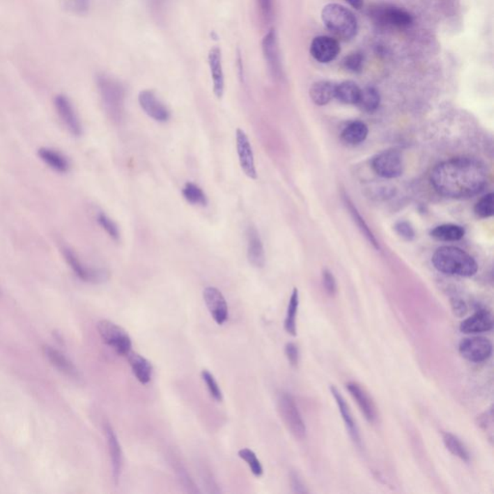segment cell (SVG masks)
<instances>
[{"label": "cell", "mask_w": 494, "mask_h": 494, "mask_svg": "<svg viewBox=\"0 0 494 494\" xmlns=\"http://www.w3.org/2000/svg\"><path fill=\"white\" fill-rule=\"evenodd\" d=\"M256 7L263 21L270 22L275 13V0H255Z\"/></svg>", "instance_id": "60d3db41"}, {"label": "cell", "mask_w": 494, "mask_h": 494, "mask_svg": "<svg viewBox=\"0 0 494 494\" xmlns=\"http://www.w3.org/2000/svg\"><path fill=\"white\" fill-rule=\"evenodd\" d=\"M451 307L454 315L458 318L465 317L468 313V305L461 298H455L451 300Z\"/></svg>", "instance_id": "f6af8a7d"}, {"label": "cell", "mask_w": 494, "mask_h": 494, "mask_svg": "<svg viewBox=\"0 0 494 494\" xmlns=\"http://www.w3.org/2000/svg\"><path fill=\"white\" fill-rule=\"evenodd\" d=\"M373 171L385 179H395L403 172L402 155L397 150H387L376 155L372 160Z\"/></svg>", "instance_id": "30bf717a"}, {"label": "cell", "mask_w": 494, "mask_h": 494, "mask_svg": "<svg viewBox=\"0 0 494 494\" xmlns=\"http://www.w3.org/2000/svg\"><path fill=\"white\" fill-rule=\"evenodd\" d=\"M431 262L438 272L445 275L470 277L478 272V264L474 258L455 247L438 248Z\"/></svg>", "instance_id": "7a4b0ae2"}, {"label": "cell", "mask_w": 494, "mask_h": 494, "mask_svg": "<svg viewBox=\"0 0 494 494\" xmlns=\"http://www.w3.org/2000/svg\"><path fill=\"white\" fill-rule=\"evenodd\" d=\"M236 140H237V152L240 164L243 173L250 179H257L254 155L247 134L242 130L238 129L236 132Z\"/></svg>", "instance_id": "9a60e30c"}, {"label": "cell", "mask_w": 494, "mask_h": 494, "mask_svg": "<svg viewBox=\"0 0 494 494\" xmlns=\"http://www.w3.org/2000/svg\"><path fill=\"white\" fill-rule=\"evenodd\" d=\"M105 433L107 436V445H109L110 461H111L112 476H114L115 484H118L120 477H121L123 465H124L121 445L115 435L114 428L109 424H105Z\"/></svg>", "instance_id": "d6986e66"}, {"label": "cell", "mask_w": 494, "mask_h": 494, "mask_svg": "<svg viewBox=\"0 0 494 494\" xmlns=\"http://www.w3.org/2000/svg\"><path fill=\"white\" fill-rule=\"evenodd\" d=\"M44 353L46 355L47 360L51 361L52 365L55 366L60 372L64 373L65 375L72 378H79V373L76 366L71 360H68L63 353L59 350L51 347V346H45Z\"/></svg>", "instance_id": "d4e9b609"}, {"label": "cell", "mask_w": 494, "mask_h": 494, "mask_svg": "<svg viewBox=\"0 0 494 494\" xmlns=\"http://www.w3.org/2000/svg\"><path fill=\"white\" fill-rule=\"evenodd\" d=\"M475 214L481 218H488L493 217L494 213V195L493 193H488L481 198L474 208Z\"/></svg>", "instance_id": "e575fe53"}, {"label": "cell", "mask_w": 494, "mask_h": 494, "mask_svg": "<svg viewBox=\"0 0 494 494\" xmlns=\"http://www.w3.org/2000/svg\"><path fill=\"white\" fill-rule=\"evenodd\" d=\"M183 196L192 205H200L205 207L208 205V197L201 187L194 183L189 182L185 185L182 190Z\"/></svg>", "instance_id": "836d02e7"}, {"label": "cell", "mask_w": 494, "mask_h": 494, "mask_svg": "<svg viewBox=\"0 0 494 494\" xmlns=\"http://www.w3.org/2000/svg\"><path fill=\"white\" fill-rule=\"evenodd\" d=\"M368 127L364 123L360 121H355L350 123L343 130L341 137L343 141L348 145L360 144L367 139Z\"/></svg>", "instance_id": "4316f807"}, {"label": "cell", "mask_w": 494, "mask_h": 494, "mask_svg": "<svg viewBox=\"0 0 494 494\" xmlns=\"http://www.w3.org/2000/svg\"><path fill=\"white\" fill-rule=\"evenodd\" d=\"M300 304V295L297 288L293 289L291 295L289 305H288L287 316H286L284 327L290 335H297V315Z\"/></svg>", "instance_id": "4dcf8cb0"}, {"label": "cell", "mask_w": 494, "mask_h": 494, "mask_svg": "<svg viewBox=\"0 0 494 494\" xmlns=\"http://www.w3.org/2000/svg\"><path fill=\"white\" fill-rule=\"evenodd\" d=\"M330 392L332 394L333 397H334L338 408H339L344 423H345L346 428H347L348 431V435H350L352 440L355 441L357 445H360L361 438L360 430H358L357 425H356L355 418H353L352 412H350L347 402H346L345 399L341 395V393L335 386H330Z\"/></svg>", "instance_id": "7402d4cb"}, {"label": "cell", "mask_w": 494, "mask_h": 494, "mask_svg": "<svg viewBox=\"0 0 494 494\" xmlns=\"http://www.w3.org/2000/svg\"><path fill=\"white\" fill-rule=\"evenodd\" d=\"M285 353L288 360L292 366H298L300 360V353H298V346L293 343H288L285 347Z\"/></svg>", "instance_id": "bcb514c9"}, {"label": "cell", "mask_w": 494, "mask_h": 494, "mask_svg": "<svg viewBox=\"0 0 494 494\" xmlns=\"http://www.w3.org/2000/svg\"><path fill=\"white\" fill-rule=\"evenodd\" d=\"M347 389L357 406H360L361 412L363 413L365 418L369 422L375 423L378 419L377 408L368 393L358 383H353V381L347 383Z\"/></svg>", "instance_id": "ffe728a7"}, {"label": "cell", "mask_w": 494, "mask_h": 494, "mask_svg": "<svg viewBox=\"0 0 494 494\" xmlns=\"http://www.w3.org/2000/svg\"><path fill=\"white\" fill-rule=\"evenodd\" d=\"M290 483L291 488H292L293 493H307L308 491L306 490L304 484L300 479L298 474L295 472H291L290 474Z\"/></svg>", "instance_id": "7dc6e473"}, {"label": "cell", "mask_w": 494, "mask_h": 494, "mask_svg": "<svg viewBox=\"0 0 494 494\" xmlns=\"http://www.w3.org/2000/svg\"><path fill=\"white\" fill-rule=\"evenodd\" d=\"M493 318L490 311L479 309L461 323L460 330L465 334H478L493 330Z\"/></svg>", "instance_id": "e0dca14e"}, {"label": "cell", "mask_w": 494, "mask_h": 494, "mask_svg": "<svg viewBox=\"0 0 494 494\" xmlns=\"http://www.w3.org/2000/svg\"><path fill=\"white\" fill-rule=\"evenodd\" d=\"M341 52L339 43L330 36H318L313 39L310 54L320 63H330L337 59Z\"/></svg>", "instance_id": "5bb4252c"}, {"label": "cell", "mask_w": 494, "mask_h": 494, "mask_svg": "<svg viewBox=\"0 0 494 494\" xmlns=\"http://www.w3.org/2000/svg\"><path fill=\"white\" fill-rule=\"evenodd\" d=\"M360 87L355 82L347 80L336 85L335 98L344 104L356 105L360 99Z\"/></svg>", "instance_id": "83f0119b"}, {"label": "cell", "mask_w": 494, "mask_h": 494, "mask_svg": "<svg viewBox=\"0 0 494 494\" xmlns=\"http://www.w3.org/2000/svg\"><path fill=\"white\" fill-rule=\"evenodd\" d=\"M201 376L203 380H204L206 385H207L210 396H212L217 402H222L223 399L222 389H220L219 386H218L214 376L208 370H203Z\"/></svg>", "instance_id": "ab89813d"}, {"label": "cell", "mask_w": 494, "mask_h": 494, "mask_svg": "<svg viewBox=\"0 0 494 494\" xmlns=\"http://www.w3.org/2000/svg\"><path fill=\"white\" fill-rule=\"evenodd\" d=\"M370 16L378 26L408 29L413 24V17L406 10L393 5H378L371 10Z\"/></svg>", "instance_id": "8992f818"}, {"label": "cell", "mask_w": 494, "mask_h": 494, "mask_svg": "<svg viewBox=\"0 0 494 494\" xmlns=\"http://www.w3.org/2000/svg\"><path fill=\"white\" fill-rule=\"evenodd\" d=\"M395 231L397 234L406 240H412L415 237V229L411 226L410 223L406 222H399L396 223Z\"/></svg>", "instance_id": "7bdbcfd3"}, {"label": "cell", "mask_w": 494, "mask_h": 494, "mask_svg": "<svg viewBox=\"0 0 494 494\" xmlns=\"http://www.w3.org/2000/svg\"><path fill=\"white\" fill-rule=\"evenodd\" d=\"M208 60H209L210 77H212L213 87H214L215 97L217 99H222L223 95H224L225 88L222 49L218 47H212L209 52Z\"/></svg>", "instance_id": "ac0fdd59"}, {"label": "cell", "mask_w": 494, "mask_h": 494, "mask_svg": "<svg viewBox=\"0 0 494 494\" xmlns=\"http://www.w3.org/2000/svg\"><path fill=\"white\" fill-rule=\"evenodd\" d=\"M139 102L140 107L150 118L159 123L169 121L171 114L167 105L160 99L152 90H143L139 93Z\"/></svg>", "instance_id": "4fadbf2b"}, {"label": "cell", "mask_w": 494, "mask_h": 494, "mask_svg": "<svg viewBox=\"0 0 494 494\" xmlns=\"http://www.w3.org/2000/svg\"><path fill=\"white\" fill-rule=\"evenodd\" d=\"M442 438L446 448L454 456H458L461 461L468 463L469 460H470V455H469L468 448L465 447V444L461 442L460 438H456L455 435L451 433H444Z\"/></svg>", "instance_id": "1f68e13d"}, {"label": "cell", "mask_w": 494, "mask_h": 494, "mask_svg": "<svg viewBox=\"0 0 494 494\" xmlns=\"http://www.w3.org/2000/svg\"><path fill=\"white\" fill-rule=\"evenodd\" d=\"M178 478L184 486V488H187V493H200L201 491L198 490L197 486L193 483L192 478L190 477L189 474H187V470L183 468V466H179L176 468Z\"/></svg>", "instance_id": "b9f144b4"}, {"label": "cell", "mask_w": 494, "mask_h": 494, "mask_svg": "<svg viewBox=\"0 0 494 494\" xmlns=\"http://www.w3.org/2000/svg\"><path fill=\"white\" fill-rule=\"evenodd\" d=\"M380 104V95L375 87L368 86L364 89H361L360 99L356 104L361 109L368 114H372L378 109Z\"/></svg>", "instance_id": "f546056e"}, {"label": "cell", "mask_w": 494, "mask_h": 494, "mask_svg": "<svg viewBox=\"0 0 494 494\" xmlns=\"http://www.w3.org/2000/svg\"><path fill=\"white\" fill-rule=\"evenodd\" d=\"M96 84L105 111L110 119L120 122L124 117L126 91L119 80L107 74H99Z\"/></svg>", "instance_id": "3957f363"}, {"label": "cell", "mask_w": 494, "mask_h": 494, "mask_svg": "<svg viewBox=\"0 0 494 494\" xmlns=\"http://www.w3.org/2000/svg\"><path fill=\"white\" fill-rule=\"evenodd\" d=\"M247 237L248 262L254 268L264 267L265 263L264 245L257 229L254 226L248 227Z\"/></svg>", "instance_id": "44dd1931"}, {"label": "cell", "mask_w": 494, "mask_h": 494, "mask_svg": "<svg viewBox=\"0 0 494 494\" xmlns=\"http://www.w3.org/2000/svg\"><path fill=\"white\" fill-rule=\"evenodd\" d=\"M38 155L42 162L55 172L66 174L71 170V162L69 159L57 150L42 147L38 150Z\"/></svg>", "instance_id": "603a6c76"}, {"label": "cell", "mask_w": 494, "mask_h": 494, "mask_svg": "<svg viewBox=\"0 0 494 494\" xmlns=\"http://www.w3.org/2000/svg\"><path fill=\"white\" fill-rule=\"evenodd\" d=\"M465 233V229L458 225L443 224L431 231V236L440 242H458L463 239Z\"/></svg>", "instance_id": "f1b7e54d"}, {"label": "cell", "mask_w": 494, "mask_h": 494, "mask_svg": "<svg viewBox=\"0 0 494 494\" xmlns=\"http://www.w3.org/2000/svg\"><path fill=\"white\" fill-rule=\"evenodd\" d=\"M458 352L466 360L480 363L493 355V344L488 338L481 336L465 338L461 341Z\"/></svg>", "instance_id": "8fae6325"}, {"label": "cell", "mask_w": 494, "mask_h": 494, "mask_svg": "<svg viewBox=\"0 0 494 494\" xmlns=\"http://www.w3.org/2000/svg\"><path fill=\"white\" fill-rule=\"evenodd\" d=\"M54 107L56 109L59 119L63 123L68 132L75 137H82L84 134V128L77 116L76 109L72 105L71 100L63 94L57 95L54 98Z\"/></svg>", "instance_id": "7c38bea8"}, {"label": "cell", "mask_w": 494, "mask_h": 494, "mask_svg": "<svg viewBox=\"0 0 494 494\" xmlns=\"http://www.w3.org/2000/svg\"><path fill=\"white\" fill-rule=\"evenodd\" d=\"M344 199H345V204L347 206L348 210H350L353 220H355V222L357 224V226L360 228L361 232H362V234L367 238L369 242L372 243L373 247L377 248V249H380V245H378L377 239H376L375 236H373L372 231L370 230L368 225L366 224L364 219H363L362 217H361L360 213H358V210H356L355 205H353V202L348 199L347 195L344 196Z\"/></svg>", "instance_id": "d6a6232c"}, {"label": "cell", "mask_w": 494, "mask_h": 494, "mask_svg": "<svg viewBox=\"0 0 494 494\" xmlns=\"http://www.w3.org/2000/svg\"><path fill=\"white\" fill-rule=\"evenodd\" d=\"M488 172L481 160L461 157L445 160L433 168L431 182L436 192L453 199L475 196L488 184Z\"/></svg>", "instance_id": "6da1fadb"}, {"label": "cell", "mask_w": 494, "mask_h": 494, "mask_svg": "<svg viewBox=\"0 0 494 494\" xmlns=\"http://www.w3.org/2000/svg\"><path fill=\"white\" fill-rule=\"evenodd\" d=\"M98 331L102 341L114 348L117 355L126 356L132 350V339L126 330L110 321L98 323Z\"/></svg>", "instance_id": "52a82bcc"}, {"label": "cell", "mask_w": 494, "mask_h": 494, "mask_svg": "<svg viewBox=\"0 0 494 494\" xmlns=\"http://www.w3.org/2000/svg\"><path fill=\"white\" fill-rule=\"evenodd\" d=\"M239 456L240 458H242L247 463L248 466L252 469V472L255 476L260 477V476L263 475L264 469H263L260 461L258 460L257 456L255 455L253 451L248 448H243L239 451Z\"/></svg>", "instance_id": "8d00e7d4"}, {"label": "cell", "mask_w": 494, "mask_h": 494, "mask_svg": "<svg viewBox=\"0 0 494 494\" xmlns=\"http://www.w3.org/2000/svg\"><path fill=\"white\" fill-rule=\"evenodd\" d=\"M262 51L268 71L273 79H283L284 71H283L282 60H281L279 41H278L277 30L275 29L268 30V33L263 38Z\"/></svg>", "instance_id": "9c48e42d"}, {"label": "cell", "mask_w": 494, "mask_h": 494, "mask_svg": "<svg viewBox=\"0 0 494 494\" xmlns=\"http://www.w3.org/2000/svg\"><path fill=\"white\" fill-rule=\"evenodd\" d=\"M336 85L328 80L315 82L310 88V97L314 104L325 105L335 98Z\"/></svg>", "instance_id": "484cf974"}, {"label": "cell", "mask_w": 494, "mask_h": 494, "mask_svg": "<svg viewBox=\"0 0 494 494\" xmlns=\"http://www.w3.org/2000/svg\"><path fill=\"white\" fill-rule=\"evenodd\" d=\"M62 7L69 13L82 16L89 11L91 0H60Z\"/></svg>", "instance_id": "d590c367"}, {"label": "cell", "mask_w": 494, "mask_h": 494, "mask_svg": "<svg viewBox=\"0 0 494 494\" xmlns=\"http://www.w3.org/2000/svg\"><path fill=\"white\" fill-rule=\"evenodd\" d=\"M61 252L68 265L80 280L92 284H101L109 280V275L107 270L90 268L84 265L72 248L63 247L61 248Z\"/></svg>", "instance_id": "ba28073f"}, {"label": "cell", "mask_w": 494, "mask_h": 494, "mask_svg": "<svg viewBox=\"0 0 494 494\" xmlns=\"http://www.w3.org/2000/svg\"><path fill=\"white\" fill-rule=\"evenodd\" d=\"M278 410L288 430L298 440L306 438V427L295 400L289 393H281L278 397Z\"/></svg>", "instance_id": "5b68a950"}, {"label": "cell", "mask_w": 494, "mask_h": 494, "mask_svg": "<svg viewBox=\"0 0 494 494\" xmlns=\"http://www.w3.org/2000/svg\"><path fill=\"white\" fill-rule=\"evenodd\" d=\"M97 222L112 240H116V242L119 240V228H118L116 223L111 218L107 217L105 213L100 212L97 215Z\"/></svg>", "instance_id": "74e56055"}, {"label": "cell", "mask_w": 494, "mask_h": 494, "mask_svg": "<svg viewBox=\"0 0 494 494\" xmlns=\"http://www.w3.org/2000/svg\"><path fill=\"white\" fill-rule=\"evenodd\" d=\"M126 357L137 380L140 381L142 385L149 383L151 380L153 373V366L150 361L132 350L128 353Z\"/></svg>", "instance_id": "cb8c5ba5"}, {"label": "cell", "mask_w": 494, "mask_h": 494, "mask_svg": "<svg viewBox=\"0 0 494 494\" xmlns=\"http://www.w3.org/2000/svg\"><path fill=\"white\" fill-rule=\"evenodd\" d=\"M323 284L328 295H333L337 292V283H336L334 275L328 270H323Z\"/></svg>", "instance_id": "ee69618b"}, {"label": "cell", "mask_w": 494, "mask_h": 494, "mask_svg": "<svg viewBox=\"0 0 494 494\" xmlns=\"http://www.w3.org/2000/svg\"><path fill=\"white\" fill-rule=\"evenodd\" d=\"M203 297L208 310L217 325H222L228 318V305L222 293L215 287H207Z\"/></svg>", "instance_id": "2e32d148"}, {"label": "cell", "mask_w": 494, "mask_h": 494, "mask_svg": "<svg viewBox=\"0 0 494 494\" xmlns=\"http://www.w3.org/2000/svg\"><path fill=\"white\" fill-rule=\"evenodd\" d=\"M364 64V55L360 52H355L347 55L343 60V66L348 72H360Z\"/></svg>", "instance_id": "f35d334b"}, {"label": "cell", "mask_w": 494, "mask_h": 494, "mask_svg": "<svg viewBox=\"0 0 494 494\" xmlns=\"http://www.w3.org/2000/svg\"><path fill=\"white\" fill-rule=\"evenodd\" d=\"M345 1L355 10H360L364 5V0H345Z\"/></svg>", "instance_id": "c3c4849f"}, {"label": "cell", "mask_w": 494, "mask_h": 494, "mask_svg": "<svg viewBox=\"0 0 494 494\" xmlns=\"http://www.w3.org/2000/svg\"><path fill=\"white\" fill-rule=\"evenodd\" d=\"M323 24L330 32L344 40H350L357 33V20L343 5L330 3L322 10Z\"/></svg>", "instance_id": "277c9868"}]
</instances>
